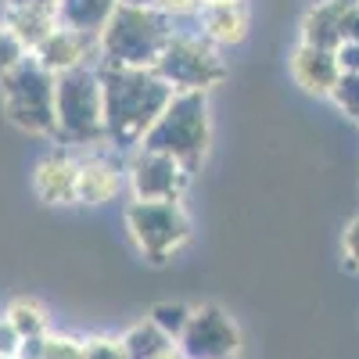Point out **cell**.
<instances>
[{
	"label": "cell",
	"mask_w": 359,
	"mask_h": 359,
	"mask_svg": "<svg viewBox=\"0 0 359 359\" xmlns=\"http://www.w3.org/2000/svg\"><path fill=\"white\" fill-rule=\"evenodd\" d=\"M118 4H137V8H155V0H118Z\"/></svg>",
	"instance_id": "31"
},
{
	"label": "cell",
	"mask_w": 359,
	"mask_h": 359,
	"mask_svg": "<svg viewBox=\"0 0 359 359\" xmlns=\"http://www.w3.org/2000/svg\"><path fill=\"white\" fill-rule=\"evenodd\" d=\"M97 76H101V101H104V137L115 140L118 147L140 144L176 94L155 69L101 65Z\"/></svg>",
	"instance_id": "1"
},
{
	"label": "cell",
	"mask_w": 359,
	"mask_h": 359,
	"mask_svg": "<svg viewBox=\"0 0 359 359\" xmlns=\"http://www.w3.org/2000/svg\"><path fill=\"white\" fill-rule=\"evenodd\" d=\"M11 8H54L57 0H8Z\"/></svg>",
	"instance_id": "30"
},
{
	"label": "cell",
	"mask_w": 359,
	"mask_h": 359,
	"mask_svg": "<svg viewBox=\"0 0 359 359\" xmlns=\"http://www.w3.org/2000/svg\"><path fill=\"white\" fill-rule=\"evenodd\" d=\"M8 320H11V327H15L22 338H36V334L47 331L43 309H40L36 302H15V306L8 309Z\"/></svg>",
	"instance_id": "19"
},
{
	"label": "cell",
	"mask_w": 359,
	"mask_h": 359,
	"mask_svg": "<svg viewBox=\"0 0 359 359\" xmlns=\"http://www.w3.org/2000/svg\"><path fill=\"white\" fill-rule=\"evenodd\" d=\"M341 43H359V0L341 18Z\"/></svg>",
	"instance_id": "26"
},
{
	"label": "cell",
	"mask_w": 359,
	"mask_h": 359,
	"mask_svg": "<svg viewBox=\"0 0 359 359\" xmlns=\"http://www.w3.org/2000/svg\"><path fill=\"white\" fill-rule=\"evenodd\" d=\"M345 255H348V266L359 269V219L345 230Z\"/></svg>",
	"instance_id": "28"
},
{
	"label": "cell",
	"mask_w": 359,
	"mask_h": 359,
	"mask_svg": "<svg viewBox=\"0 0 359 359\" xmlns=\"http://www.w3.org/2000/svg\"><path fill=\"white\" fill-rule=\"evenodd\" d=\"M144 151H158L176 162H184L187 169L201 162L208 147V101L205 94L191 90V94H172L165 111L151 123V130L140 140Z\"/></svg>",
	"instance_id": "3"
},
{
	"label": "cell",
	"mask_w": 359,
	"mask_h": 359,
	"mask_svg": "<svg viewBox=\"0 0 359 359\" xmlns=\"http://www.w3.org/2000/svg\"><path fill=\"white\" fill-rule=\"evenodd\" d=\"M25 43L11 33V29H0V76H8L15 65H22L25 62Z\"/></svg>",
	"instance_id": "22"
},
{
	"label": "cell",
	"mask_w": 359,
	"mask_h": 359,
	"mask_svg": "<svg viewBox=\"0 0 359 359\" xmlns=\"http://www.w3.org/2000/svg\"><path fill=\"white\" fill-rule=\"evenodd\" d=\"M331 97L341 104L345 115H352L355 123H359V72H341L338 86L331 90Z\"/></svg>",
	"instance_id": "21"
},
{
	"label": "cell",
	"mask_w": 359,
	"mask_h": 359,
	"mask_svg": "<svg viewBox=\"0 0 359 359\" xmlns=\"http://www.w3.org/2000/svg\"><path fill=\"white\" fill-rule=\"evenodd\" d=\"M169 40H172V29L158 8L118 4L97 36V54H101V65L155 69L158 54L165 50Z\"/></svg>",
	"instance_id": "2"
},
{
	"label": "cell",
	"mask_w": 359,
	"mask_h": 359,
	"mask_svg": "<svg viewBox=\"0 0 359 359\" xmlns=\"http://www.w3.org/2000/svg\"><path fill=\"white\" fill-rule=\"evenodd\" d=\"M205 4H226V0H205Z\"/></svg>",
	"instance_id": "32"
},
{
	"label": "cell",
	"mask_w": 359,
	"mask_h": 359,
	"mask_svg": "<svg viewBox=\"0 0 359 359\" xmlns=\"http://www.w3.org/2000/svg\"><path fill=\"white\" fill-rule=\"evenodd\" d=\"M54 115L57 137L86 144L104 137V101H101V76L97 69L79 65L54 76Z\"/></svg>",
	"instance_id": "4"
},
{
	"label": "cell",
	"mask_w": 359,
	"mask_h": 359,
	"mask_svg": "<svg viewBox=\"0 0 359 359\" xmlns=\"http://www.w3.org/2000/svg\"><path fill=\"white\" fill-rule=\"evenodd\" d=\"M155 8L169 18V15H187L198 8V0H155Z\"/></svg>",
	"instance_id": "29"
},
{
	"label": "cell",
	"mask_w": 359,
	"mask_h": 359,
	"mask_svg": "<svg viewBox=\"0 0 359 359\" xmlns=\"http://www.w3.org/2000/svg\"><path fill=\"white\" fill-rule=\"evenodd\" d=\"M126 223L133 241L151 262H165L191 237V223L176 201H133L126 208Z\"/></svg>",
	"instance_id": "6"
},
{
	"label": "cell",
	"mask_w": 359,
	"mask_h": 359,
	"mask_svg": "<svg viewBox=\"0 0 359 359\" xmlns=\"http://www.w3.org/2000/svg\"><path fill=\"white\" fill-rule=\"evenodd\" d=\"M176 348L184 359H233L241 348V334L219 306H201L191 313L184 334L176 338Z\"/></svg>",
	"instance_id": "8"
},
{
	"label": "cell",
	"mask_w": 359,
	"mask_h": 359,
	"mask_svg": "<svg viewBox=\"0 0 359 359\" xmlns=\"http://www.w3.org/2000/svg\"><path fill=\"white\" fill-rule=\"evenodd\" d=\"M47 334H36V338H22L15 359H47Z\"/></svg>",
	"instance_id": "25"
},
{
	"label": "cell",
	"mask_w": 359,
	"mask_h": 359,
	"mask_svg": "<svg viewBox=\"0 0 359 359\" xmlns=\"http://www.w3.org/2000/svg\"><path fill=\"white\" fill-rule=\"evenodd\" d=\"M155 72L176 90V94H191V90L205 94L208 86H216L223 79V62L208 43L191 40V36H172L165 43V50L158 54Z\"/></svg>",
	"instance_id": "7"
},
{
	"label": "cell",
	"mask_w": 359,
	"mask_h": 359,
	"mask_svg": "<svg viewBox=\"0 0 359 359\" xmlns=\"http://www.w3.org/2000/svg\"><path fill=\"white\" fill-rule=\"evenodd\" d=\"M4 29H11V33L25 43V50L33 54L57 29V15H54V8H8Z\"/></svg>",
	"instance_id": "16"
},
{
	"label": "cell",
	"mask_w": 359,
	"mask_h": 359,
	"mask_svg": "<svg viewBox=\"0 0 359 359\" xmlns=\"http://www.w3.org/2000/svg\"><path fill=\"white\" fill-rule=\"evenodd\" d=\"M97 47V36H86V33H76V29H65V25H57L54 33L33 50V57L54 76H62L69 69H79L86 65V57L90 50Z\"/></svg>",
	"instance_id": "10"
},
{
	"label": "cell",
	"mask_w": 359,
	"mask_h": 359,
	"mask_svg": "<svg viewBox=\"0 0 359 359\" xmlns=\"http://www.w3.org/2000/svg\"><path fill=\"white\" fill-rule=\"evenodd\" d=\"M83 359H126V352H123V341L97 338V341H86L83 345Z\"/></svg>",
	"instance_id": "23"
},
{
	"label": "cell",
	"mask_w": 359,
	"mask_h": 359,
	"mask_svg": "<svg viewBox=\"0 0 359 359\" xmlns=\"http://www.w3.org/2000/svg\"><path fill=\"white\" fill-rule=\"evenodd\" d=\"M0 359H4V355H0Z\"/></svg>",
	"instance_id": "33"
},
{
	"label": "cell",
	"mask_w": 359,
	"mask_h": 359,
	"mask_svg": "<svg viewBox=\"0 0 359 359\" xmlns=\"http://www.w3.org/2000/svg\"><path fill=\"white\" fill-rule=\"evenodd\" d=\"M294 79L298 86H306L309 94H331L341 79V65H338V50H327V47H313L302 43L294 50Z\"/></svg>",
	"instance_id": "11"
},
{
	"label": "cell",
	"mask_w": 359,
	"mask_h": 359,
	"mask_svg": "<svg viewBox=\"0 0 359 359\" xmlns=\"http://www.w3.org/2000/svg\"><path fill=\"white\" fill-rule=\"evenodd\" d=\"M76 184H79V162H72L62 151L43 158L40 169H36V194L50 205L76 201Z\"/></svg>",
	"instance_id": "12"
},
{
	"label": "cell",
	"mask_w": 359,
	"mask_h": 359,
	"mask_svg": "<svg viewBox=\"0 0 359 359\" xmlns=\"http://www.w3.org/2000/svg\"><path fill=\"white\" fill-rule=\"evenodd\" d=\"M118 191V172L111 162L104 158H90V162H79V184H76V201H86V205H101L108 198H115Z\"/></svg>",
	"instance_id": "17"
},
{
	"label": "cell",
	"mask_w": 359,
	"mask_h": 359,
	"mask_svg": "<svg viewBox=\"0 0 359 359\" xmlns=\"http://www.w3.org/2000/svg\"><path fill=\"white\" fill-rule=\"evenodd\" d=\"M0 94H4V111L15 126L29 133H57L54 72H47L33 54H25L22 65L0 76Z\"/></svg>",
	"instance_id": "5"
},
{
	"label": "cell",
	"mask_w": 359,
	"mask_h": 359,
	"mask_svg": "<svg viewBox=\"0 0 359 359\" xmlns=\"http://www.w3.org/2000/svg\"><path fill=\"white\" fill-rule=\"evenodd\" d=\"M115 8L118 0H57L54 15H57V25L76 29V33H86V36H101V29L108 25Z\"/></svg>",
	"instance_id": "13"
},
{
	"label": "cell",
	"mask_w": 359,
	"mask_h": 359,
	"mask_svg": "<svg viewBox=\"0 0 359 359\" xmlns=\"http://www.w3.org/2000/svg\"><path fill=\"white\" fill-rule=\"evenodd\" d=\"M205 36L212 43H241L248 29V11L241 0H226V4H205L201 15Z\"/></svg>",
	"instance_id": "15"
},
{
	"label": "cell",
	"mask_w": 359,
	"mask_h": 359,
	"mask_svg": "<svg viewBox=\"0 0 359 359\" xmlns=\"http://www.w3.org/2000/svg\"><path fill=\"white\" fill-rule=\"evenodd\" d=\"M130 176L140 201H176L187 187V165L158 151H140Z\"/></svg>",
	"instance_id": "9"
},
{
	"label": "cell",
	"mask_w": 359,
	"mask_h": 359,
	"mask_svg": "<svg viewBox=\"0 0 359 359\" xmlns=\"http://www.w3.org/2000/svg\"><path fill=\"white\" fill-rule=\"evenodd\" d=\"M187 320H191V309H187V306H180V302H162V306L151 309V323L158 327L162 334H169L172 341L184 334Z\"/></svg>",
	"instance_id": "20"
},
{
	"label": "cell",
	"mask_w": 359,
	"mask_h": 359,
	"mask_svg": "<svg viewBox=\"0 0 359 359\" xmlns=\"http://www.w3.org/2000/svg\"><path fill=\"white\" fill-rule=\"evenodd\" d=\"M169 348H172V338L162 334L151 320H147V323H137L133 331L123 338V352H126V359H158V355L169 352Z\"/></svg>",
	"instance_id": "18"
},
{
	"label": "cell",
	"mask_w": 359,
	"mask_h": 359,
	"mask_svg": "<svg viewBox=\"0 0 359 359\" xmlns=\"http://www.w3.org/2000/svg\"><path fill=\"white\" fill-rule=\"evenodd\" d=\"M352 4H355V0H323V4H316V8L306 15V22H302L306 43L338 50V47H341V18H345V11H348Z\"/></svg>",
	"instance_id": "14"
},
{
	"label": "cell",
	"mask_w": 359,
	"mask_h": 359,
	"mask_svg": "<svg viewBox=\"0 0 359 359\" xmlns=\"http://www.w3.org/2000/svg\"><path fill=\"white\" fill-rule=\"evenodd\" d=\"M18 345H22V334L11 327L8 316H0V355H4V359H15Z\"/></svg>",
	"instance_id": "24"
},
{
	"label": "cell",
	"mask_w": 359,
	"mask_h": 359,
	"mask_svg": "<svg viewBox=\"0 0 359 359\" xmlns=\"http://www.w3.org/2000/svg\"><path fill=\"white\" fill-rule=\"evenodd\" d=\"M338 65H341V72H359V43L338 47Z\"/></svg>",
	"instance_id": "27"
}]
</instances>
